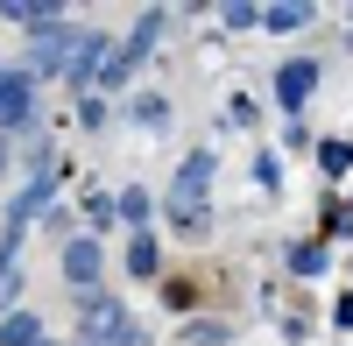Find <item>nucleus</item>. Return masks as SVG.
<instances>
[{"mask_svg": "<svg viewBox=\"0 0 353 346\" xmlns=\"http://www.w3.org/2000/svg\"><path fill=\"white\" fill-rule=\"evenodd\" d=\"M212 177H219V156L212 149H191L184 170H176V184H170V219L176 226H205V198H212Z\"/></svg>", "mask_w": 353, "mask_h": 346, "instance_id": "1", "label": "nucleus"}, {"mask_svg": "<svg viewBox=\"0 0 353 346\" xmlns=\"http://www.w3.org/2000/svg\"><path fill=\"white\" fill-rule=\"evenodd\" d=\"M78 325H85V346H141L128 304H113V297H85L78 304Z\"/></svg>", "mask_w": 353, "mask_h": 346, "instance_id": "2", "label": "nucleus"}, {"mask_svg": "<svg viewBox=\"0 0 353 346\" xmlns=\"http://www.w3.org/2000/svg\"><path fill=\"white\" fill-rule=\"evenodd\" d=\"M0 21L28 28V36H57V28H64V8H43V0H0Z\"/></svg>", "mask_w": 353, "mask_h": 346, "instance_id": "3", "label": "nucleus"}, {"mask_svg": "<svg viewBox=\"0 0 353 346\" xmlns=\"http://www.w3.org/2000/svg\"><path fill=\"white\" fill-rule=\"evenodd\" d=\"M311 85H318V64H311V57H290V64L276 71V106H304Z\"/></svg>", "mask_w": 353, "mask_h": 346, "instance_id": "4", "label": "nucleus"}, {"mask_svg": "<svg viewBox=\"0 0 353 346\" xmlns=\"http://www.w3.org/2000/svg\"><path fill=\"white\" fill-rule=\"evenodd\" d=\"M28 106H36V92H28L21 71H0V128H21Z\"/></svg>", "mask_w": 353, "mask_h": 346, "instance_id": "5", "label": "nucleus"}, {"mask_svg": "<svg viewBox=\"0 0 353 346\" xmlns=\"http://www.w3.org/2000/svg\"><path fill=\"white\" fill-rule=\"evenodd\" d=\"M99 241H71L64 247V283H78V290H92V276H99Z\"/></svg>", "mask_w": 353, "mask_h": 346, "instance_id": "6", "label": "nucleus"}, {"mask_svg": "<svg viewBox=\"0 0 353 346\" xmlns=\"http://www.w3.org/2000/svg\"><path fill=\"white\" fill-rule=\"evenodd\" d=\"M128 276H141V283L163 276V241H156V234H134V241H128Z\"/></svg>", "mask_w": 353, "mask_h": 346, "instance_id": "7", "label": "nucleus"}, {"mask_svg": "<svg viewBox=\"0 0 353 346\" xmlns=\"http://www.w3.org/2000/svg\"><path fill=\"white\" fill-rule=\"evenodd\" d=\"M304 21H311L304 0H269V8H261V28H276V36H297Z\"/></svg>", "mask_w": 353, "mask_h": 346, "instance_id": "8", "label": "nucleus"}, {"mask_svg": "<svg viewBox=\"0 0 353 346\" xmlns=\"http://www.w3.org/2000/svg\"><path fill=\"white\" fill-rule=\"evenodd\" d=\"M0 346H43V318L36 311H8L0 318Z\"/></svg>", "mask_w": 353, "mask_h": 346, "instance_id": "9", "label": "nucleus"}, {"mask_svg": "<svg viewBox=\"0 0 353 346\" xmlns=\"http://www.w3.org/2000/svg\"><path fill=\"white\" fill-rule=\"evenodd\" d=\"M290 269H297V276H325V247L297 241V247H290Z\"/></svg>", "mask_w": 353, "mask_h": 346, "instance_id": "10", "label": "nucleus"}, {"mask_svg": "<svg viewBox=\"0 0 353 346\" xmlns=\"http://www.w3.org/2000/svg\"><path fill=\"white\" fill-rule=\"evenodd\" d=\"M318 163H325V177H339L353 163V141H318Z\"/></svg>", "mask_w": 353, "mask_h": 346, "instance_id": "11", "label": "nucleus"}, {"mask_svg": "<svg viewBox=\"0 0 353 346\" xmlns=\"http://www.w3.org/2000/svg\"><path fill=\"white\" fill-rule=\"evenodd\" d=\"M226 28H261V8H248V0H233V8H219Z\"/></svg>", "mask_w": 353, "mask_h": 346, "instance_id": "12", "label": "nucleus"}, {"mask_svg": "<svg viewBox=\"0 0 353 346\" xmlns=\"http://www.w3.org/2000/svg\"><path fill=\"white\" fill-rule=\"evenodd\" d=\"M113 212H121V219H134V226H141V219H149V191H121V205H113Z\"/></svg>", "mask_w": 353, "mask_h": 346, "instance_id": "13", "label": "nucleus"}, {"mask_svg": "<svg viewBox=\"0 0 353 346\" xmlns=\"http://www.w3.org/2000/svg\"><path fill=\"white\" fill-rule=\"evenodd\" d=\"M134 121H141V128H156V121H170V99H134Z\"/></svg>", "mask_w": 353, "mask_h": 346, "instance_id": "14", "label": "nucleus"}]
</instances>
